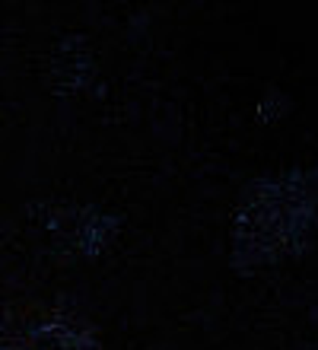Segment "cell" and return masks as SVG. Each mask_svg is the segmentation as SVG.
Segmentation results:
<instances>
[]
</instances>
